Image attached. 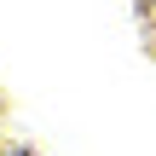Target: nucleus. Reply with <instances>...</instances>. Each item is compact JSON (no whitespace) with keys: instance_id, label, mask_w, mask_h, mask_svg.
<instances>
[{"instance_id":"f257e3e1","label":"nucleus","mask_w":156,"mask_h":156,"mask_svg":"<svg viewBox=\"0 0 156 156\" xmlns=\"http://www.w3.org/2000/svg\"><path fill=\"white\" fill-rule=\"evenodd\" d=\"M133 23H139V35H145V46L156 58V0H133Z\"/></svg>"}]
</instances>
